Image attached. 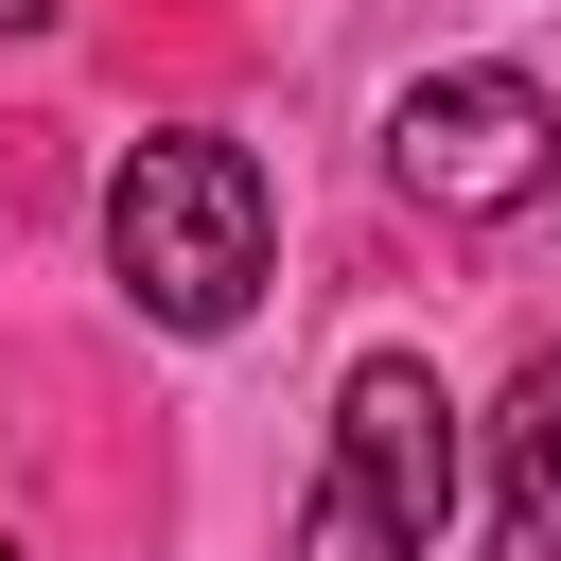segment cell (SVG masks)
<instances>
[{
  "label": "cell",
  "mask_w": 561,
  "mask_h": 561,
  "mask_svg": "<svg viewBox=\"0 0 561 561\" xmlns=\"http://www.w3.org/2000/svg\"><path fill=\"white\" fill-rule=\"evenodd\" d=\"M105 263H123V298H140L158 333H245V298H263V158L210 140V123L123 140V175H105Z\"/></svg>",
  "instance_id": "cell-1"
},
{
  "label": "cell",
  "mask_w": 561,
  "mask_h": 561,
  "mask_svg": "<svg viewBox=\"0 0 561 561\" xmlns=\"http://www.w3.org/2000/svg\"><path fill=\"white\" fill-rule=\"evenodd\" d=\"M456 526V403L421 351H351L316 491H298V561H421Z\"/></svg>",
  "instance_id": "cell-2"
},
{
  "label": "cell",
  "mask_w": 561,
  "mask_h": 561,
  "mask_svg": "<svg viewBox=\"0 0 561 561\" xmlns=\"http://www.w3.org/2000/svg\"><path fill=\"white\" fill-rule=\"evenodd\" d=\"M386 175H403V210H438V228H508V210L561 193V105H543L526 70H421V88L386 105Z\"/></svg>",
  "instance_id": "cell-3"
},
{
  "label": "cell",
  "mask_w": 561,
  "mask_h": 561,
  "mask_svg": "<svg viewBox=\"0 0 561 561\" xmlns=\"http://www.w3.org/2000/svg\"><path fill=\"white\" fill-rule=\"evenodd\" d=\"M491 561H561V333L491 403Z\"/></svg>",
  "instance_id": "cell-4"
},
{
  "label": "cell",
  "mask_w": 561,
  "mask_h": 561,
  "mask_svg": "<svg viewBox=\"0 0 561 561\" xmlns=\"http://www.w3.org/2000/svg\"><path fill=\"white\" fill-rule=\"evenodd\" d=\"M0 35H53V0H0Z\"/></svg>",
  "instance_id": "cell-5"
},
{
  "label": "cell",
  "mask_w": 561,
  "mask_h": 561,
  "mask_svg": "<svg viewBox=\"0 0 561 561\" xmlns=\"http://www.w3.org/2000/svg\"><path fill=\"white\" fill-rule=\"evenodd\" d=\"M0 561H18V543H0Z\"/></svg>",
  "instance_id": "cell-6"
}]
</instances>
